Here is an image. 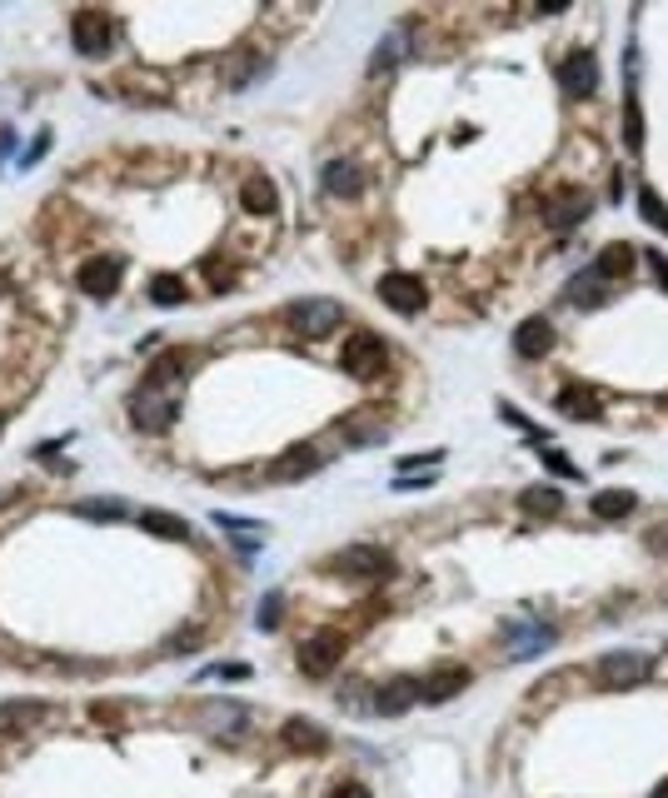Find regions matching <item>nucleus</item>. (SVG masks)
<instances>
[{
  "label": "nucleus",
  "mask_w": 668,
  "mask_h": 798,
  "mask_svg": "<svg viewBox=\"0 0 668 798\" xmlns=\"http://www.w3.org/2000/svg\"><path fill=\"white\" fill-rule=\"evenodd\" d=\"M180 375H185L180 355H165V360H155V365L145 370V380H140L135 395H130V419H135V429L165 434V429L175 424V414H180Z\"/></svg>",
  "instance_id": "1"
},
{
  "label": "nucleus",
  "mask_w": 668,
  "mask_h": 798,
  "mask_svg": "<svg viewBox=\"0 0 668 798\" xmlns=\"http://www.w3.org/2000/svg\"><path fill=\"white\" fill-rule=\"evenodd\" d=\"M325 574L374 584V579H389V574H394V559H389L384 549H374V544H349V549H339L330 564H325Z\"/></svg>",
  "instance_id": "2"
},
{
  "label": "nucleus",
  "mask_w": 668,
  "mask_h": 798,
  "mask_svg": "<svg viewBox=\"0 0 668 798\" xmlns=\"http://www.w3.org/2000/svg\"><path fill=\"white\" fill-rule=\"evenodd\" d=\"M594 679L599 689H639L644 679H654V659L639 649H614L594 664Z\"/></svg>",
  "instance_id": "3"
},
{
  "label": "nucleus",
  "mask_w": 668,
  "mask_h": 798,
  "mask_svg": "<svg viewBox=\"0 0 668 798\" xmlns=\"http://www.w3.org/2000/svg\"><path fill=\"white\" fill-rule=\"evenodd\" d=\"M384 360H389V350H384V340H379L374 330H354V335L344 340V350H339V370H344L349 380H374V375H384Z\"/></svg>",
  "instance_id": "4"
},
{
  "label": "nucleus",
  "mask_w": 668,
  "mask_h": 798,
  "mask_svg": "<svg viewBox=\"0 0 668 798\" xmlns=\"http://www.w3.org/2000/svg\"><path fill=\"white\" fill-rule=\"evenodd\" d=\"M339 320H344V305H339V300H325V295H310V300H295V305H290V330L305 335V340L334 335Z\"/></svg>",
  "instance_id": "5"
},
{
  "label": "nucleus",
  "mask_w": 668,
  "mask_h": 798,
  "mask_svg": "<svg viewBox=\"0 0 668 798\" xmlns=\"http://www.w3.org/2000/svg\"><path fill=\"white\" fill-rule=\"evenodd\" d=\"M344 649H349V639L339 629H320V634H310L300 644V669L310 679H330L334 669H339V659H344Z\"/></svg>",
  "instance_id": "6"
},
{
  "label": "nucleus",
  "mask_w": 668,
  "mask_h": 798,
  "mask_svg": "<svg viewBox=\"0 0 668 798\" xmlns=\"http://www.w3.org/2000/svg\"><path fill=\"white\" fill-rule=\"evenodd\" d=\"M70 40H75V50H80V55L100 60V55H110V45H115V20H110L105 10H75V20H70Z\"/></svg>",
  "instance_id": "7"
},
{
  "label": "nucleus",
  "mask_w": 668,
  "mask_h": 798,
  "mask_svg": "<svg viewBox=\"0 0 668 798\" xmlns=\"http://www.w3.org/2000/svg\"><path fill=\"white\" fill-rule=\"evenodd\" d=\"M250 719H255V714H250L240 699H215V704H205V709H200L205 734H215V739H225V744L245 739V734H250Z\"/></svg>",
  "instance_id": "8"
},
{
  "label": "nucleus",
  "mask_w": 668,
  "mask_h": 798,
  "mask_svg": "<svg viewBox=\"0 0 668 798\" xmlns=\"http://www.w3.org/2000/svg\"><path fill=\"white\" fill-rule=\"evenodd\" d=\"M379 300H384L394 315H419V310L429 305V290H424V280H414V275H404V270H389V275L379 280Z\"/></svg>",
  "instance_id": "9"
},
{
  "label": "nucleus",
  "mask_w": 668,
  "mask_h": 798,
  "mask_svg": "<svg viewBox=\"0 0 668 798\" xmlns=\"http://www.w3.org/2000/svg\"><path fill=\"white\" fill-rule=\"evenodd\" d=\"M559 639H554V629L549 624H539V619H524V624H509V634H504V654L519 664V659H539V654H549Z\"/></svg>",
  "instance_id": "10"
},
{
  "label": "nucleus",
  "mask_w": 668,
  "mask_h": 798,
  "mask_svg": "<svg viewBox=\"0 0 668 798\" xmlns=\"http://www.w3.org/2000/svg\"><path fill=\"white\" fill-rule=\"evenodd\" d=\"M589 210H594V200H589L584 190H569V185H564V190H554V195L544 200V220H549V230H559V235H564V230H574V225H584V220H589Z\"/></svg>",
  "instance_id": "11"
},
{
  "label": "nucleus",
  "mask_w": 668,
  "mask_h": 798,
  "mask_svg": "<svg viewBox=\"0 0 668 798\" xmlns=\"http://www.w3.org/2000/svg\"><path fill=\"white\" fill-rule=\"evenodd\" d=\"M120 275H125V265H120L115 255H95V260L80 265V290H85L90 300H110V295L120 290Z\"/></svg>",
  "instance_id": "12"
},
{
  "label": "nucleus",
  "mask_w": 668,
  "mask_h": 798,
  "mask_svg": "<svg viewBox=\"0 0 668 798\" xmlns=\"http://www.w3.org/2000/svg\"><path fill=\"white\" fill-rule=\"evenodd\" d=\"M320 464H325V454H320L315 444H295V449H285V454L270 464V479H275V484H300V479H310Z\"/></svg>",
  "instance_id": "13"
},
{
  "label": "nucleus",
  "mask_w": 668,
  "mask_h": 798,
  "mask_svg": "<svg viewBox=\"0 0 668 798\" xmlns=\"http://www.w3.org/2000/svg\"><path fill=\"white\" fill-rule=\"evenodd\" d=\"M554 409H559L564 419H574V424H594V419H604V399L594 395L589 385H564L559 399H554Z\"/></svg>",
  "instance_id": "14"
},
{
  "label": "nucleus",
  "mask_w": 668,
  "mask_h": 798,
  "mask_svg": "<svg viewBox=\"0 0 668 798\" xmlns=\"http://www.w3.org/2000/svg\"><path fill=\"white\" fill-rule=\"evenodd\" d=\"M559 80H564V90L569 95H594V85H599V55L594 50H574L569 60H564V70H559Z\"/></svg>",
  "instance_id": "15"
},
{
  "label": "nucleus",
  "mask_w": 668,
  "mask_h": 798,
  "mask_svg": "<svg viewBox=\"0 0 668 798\" xmlns=\"http://www.w3.org/2000/svg\"><path fill=\"white\" fill-rule=\"evenodd\" d=\"M554 340H559L554 325L534 315V320H524V325L514 330V355H519V360H544V355L554 350Z\"/></svg>",
  "instance_id": "16"
},
{
  "label": "nucleus",
  "mask_w": 668,
  "mask_h": 798,
  "mask_svg": "<svg viewBox=\"0 0 668 798\" xmlns=\"http://www.w3.org/2000/svg\"><path fill=\"white\" fill-rule=\"evenodd\" d=\"M374 714H384V719H394V714H404V709H414L419 704V679H389V684H379L374 689Z\"/></svg>",
  "instance_id": "17"
},
{
  "label": "nucleus",
  "mask_w": 668,
  "mask_h": 798,
  "mask_svg": "<svg viewBox=\"0 0 668 798\" xmlns=\"http://www.w3.org/2000/svg\"><path fill=\"white\" fill-rule=\"evenodd\" d=\"M564 295H569V305H579V310H599V305H609L614 285H609V280L589 265V270H579V275H574V285H569Z\"/></svg>",
  "instance_id": "18"
},
{
  "label": "nucleus",
  "mask_w": 668,
  "mask_h": 798,
  "mask_svg": "<svg viewBox=\"0 0 668 798\" xmlns=\"http://www.w3.org/2000/svg\"><path fill=\"white\" fill-rule=\"evenodd\" d=\"M320 185H325V195H334V200H354V195L364 190V170H359V160H330L325 175H320Z\"/></svg>",
  "instance_id": "19"
},
{
  "label": "nucleus",
  "mask_w": 668,
  "mask_h": 798,
  "mask_svg": "<svg viewBox=\"0 0 668 798\" xmlns=\"http://www.w3.org/2000/svg\"><path fill=\"white\" fill-rule=\"evenodd\" d=\"M469 689V669H434L424 684H419V699L424 704H444V699H454V694H464Z\"/></svg>",
  "instance_id": "20"
},
{
  "label": "nucleus",
  "mask_w": 668,
  "mask_h": 798,
  "mask_svg": "<svg viewBox=\"0 0 668 798\" xmlns=\"http://www.w3.org/2000/svg\"><path fill=\"white\" fill-rule=\"evenodd\" d=\"M280 739H285V749H295V754H325V749H330V734H325L315 719H290V724L280 729Z\"/></svg>",
  "instance_id": "21"
},
{
  "label": "nucleus",
  "mask_w": 668,
  "mask_h": 798,
  "mask_svg": "<svg viewBox=\"0 0 668 798\" xmlns=\"http://www.w3.org/2000/svg\"><path fill=\"white\" fill-rule=\"evenodd\" d=\"M624 145H644V110H639V80H634V50H629V90H624Z\"/></svg>",
  "instance_id": "22"
},
{
  "label": "nucleus",
  "mask_w": 668,
  "mask_h": 798,
  "mask_svg": "<svg viewBox=\"0 0 668 798\" xmlns=\"http://www.w3.org/2000/svg\"><path fill=\"white\" fill-rule=\"evenodd\" d=\"M519 509H524L529 519H559V514H564V494H559L554 484H534V489L519 494Z\"/></svg>",
  "instance_id": "23"
},
{
  "label": "nucleus",
  "mask_w": 668,
  "mask_h": 798,
  "mask_svg": "<svg viewBox=\"0 0 668 798\" xmlns=\"http://www.w3.org/2000/svg\"><path fill=\"white\" fill-rule=\"evenodd\" d=\"M50 714V704L45 699H5L0 704V734H10V729H30L35 719H45Z\"/></svg>",
  "instance_id": "24"
},
{
  "label": "nucleus",
  "mask_w": 668,
  "mask_h": 798,
  "mask_svg": "<svg viewBox=\"0 0 668 798\" xmlns=\"http://www.w3.org/2000/svg\"><path fill=\"white\" fill-rule=\"evenodd\" d=\"M240 205H245L250 215H275V210H280V195H275L270 175H250L245 190H240Z\"/></svg>",
  "instance_id": "25"
},
{
  "label": "nucleus",
  "mask_w": 668,
  "mask_h": 798,
  "mask_svg": "<svg viewBox=\"0 0 668 798\" xmlns=\"http://www.w3.org/2000/svg\"><path fill=\"white\" fill-rule=\"evenodd\" d=\"M135 519H140V529L155 534V539H190V524H185L180 514H170V509H140Z\"/></svg>",
  "instance_id": "26"
},
{
  "label": "nucleus",
  "mask_w": 668,
  "mask_h": 798,
  "mask_svg": "<svg viewBox=\"0 0 668 798\" xmlns=\"http://www.w3.org/2000/svg\"><path fill=\"white\" fill-rule=\"evenodd\" d=\"M589 509H594V519H624V514L639 509V499H634L629 489H604V494L589 499Z\"/></svg>",
  "instance_id": "27"
},
{
  "label": "nucleus",
  "mask_w": 668,
  "mask_h": 798,
  "mask_svg": "<svg viewBox=\"0 0 668 798\" xmlns=\"http://www.w3.org/2000/svg\"><path fill=\"white\" fill-rule=\"evenodd\" d=\"M594 270H599L609 285H614V280H629V270H634V250H629V245H609V250L594 260Z\"/></svg>",
  "instance_id": "28"
},
{
  "label": "nucleus",
  "mask_w": 668,
  "mask_h": 798,
  "mask_svg": "<svg viewBox=\"0 0 668 798\" xmlns=\"http://www.w3.org/2000/svg\"><path fill=\"white\" fill-rule=\"evenodd\" d=\"M75 514H80V519H100V524H110V519H130V504H120V499H80V504H75Z\"/></svg>",
  "instance_id": "29"
},
{
  "label": "nucleus",
  "mask_w": 668,
  "mask_h": 798,
  "mask_svg": "<svg viewBox=\"0 0 668 798\" xmlns=\"http://www.w3.org/2000/svg\"><path fill=\"white\" fill-rule=\"evenodd\" d=\"M639 215H644L654 230H664V235H668V205L654 195V190H639Z\"/></svg>",
  "instance_id": "30"
},
{
  "label": "nucleus",
  "mask_w": 668,
  "mask_h": 798,
  "mask_svg": "<svg viewBox=\"0 0 668 798\" xmlns=\"http://www.w3.org/2000/svg\"><path fill=\"white\" fill-rule=\"evenodd\" d=\"M200 679H220V684H245V679H255V669L250 664H210Z\"/></svg>",
  "instance_id": "31"
},
{
  "label": "nucleus",
  "mask_w": 668,
  "mask_h": 798,
  "mask_svg": "<svg viewBox=\"0 0 668 798\" xmlns=\"http://www.w3.org/2000/svg\"><path fill=\"white\" fill-rule=\"evenodd\" d=\"M150 300H155V305H180V300H185V285L170 280V275H160V280L150 285Z\"/></svg>",
  "instance_id": "32"
},
{
  "label": "nucleus",
  "mask_w": 668,
  "mask_h": 798,
  "mask_svg": "<svg viewBox=\"0 0 668 798\" xmlns=\"http://www.w3.org/2000/svg\"><path fill=\"white\" fill-rule=\"evenodd\" d=\"M544 469L559 474V479H579V464L569 454H559V449H544Z\"/></svg>",
  "instance_id": "33"
},
{
  "label": "nucleus",
  "mask_w": 668,
  "mask_h": 798,
  "mask_svg": "<svg viewBox=\"0 0 668 798\" xmlns=\"http://www.w3.org/2000/svg\"><path fill=\"white\" fill-rule=\"evenodd\" d=\"M280 609H285V594H265V604H260V629H275L280 624Z\"/></svg>",
  "instance_id": "34"
},
{
  "label": "nucleus",
  "mask_w": 668,
  "mask_h": 798,
  "mask_svg": "<svg viewBox=\"0 0 668 798\" xmlns=\"http://www.w3.org/2000/svg\"><path fill=\"white\" fill-rule=\"evenodd\" d=\"M399 50H404V35H389V40H384V50L369 60V70H384V65H394V60H399Z\"/></svg>",
  "instance_id": "35"
},
{
  "label": "nucleus",
  "mask_w": 668,
  "mask_h": 798,
  "mask_svg": "<svg viewBox=\"0 0 668 798\" xmlns=\"http://www.w3.org/2000/svg\"><path fill=\"white\" fill-rule=\"evenodd\" d=\"M200 644H205V634H200V629H180V634L170 639V654H195Z\"/></svg>",
  "instance_id": "36"
},
{
  "label": "nucleus",
  "mask_w": 668,
  "mask_h": 798,
  "mask_svg": "<svg viewBox=\"0 0 668 798\" xmlns=\"http://www.w3.org/2000/svg\"><path fill=\"white\" fill-rule=\"evenodd\" d=\"M649 270L659 275V285L668 290V255H659V250H649Z\"/></svg>",
  "instance_id": "37"
},
{
  "label": "nucleus",
  "mask_w": 668,
  "mask_h": 798,
  "mask_svg": "<svg viewBox=\"0 0 668 798\" xmlns=\"http://www.w3.org/2000/svg\"><path fill=\"white\" fill-rule=\"evenodd\" d=\"M330 798H369V789L364 784H339V789H330Z\"/></svg>",
  "instance_id": "38"
},
{
  "label": "nucleus",
  "mask_w": 668,
  "mask_h": 798,
  "mask_svg": "<svg viewBox=\"0 0 668 798\" xmlns=\"http://www.w3.org/2000/svg\"><path fill=\"white\" fill-rule=\"evenodd\" d=\"M45 145H50V135H35V145L25 150V160H20V165H35V160L45 155Z\"/></svg>",
  "instance_id": "39"
},
{
  "label": "nucleus",
  "mask_w": 668,
  "mask_h": 798,
  "mask_svg": "<svg viewBox=\"0 0 668 798\" xmlns=\"http://www.w3.org/2000/svg\"><path fill=\"white\" fill-rule=\"evenodd\" d=\"M434 474H414V479H394V489H429Z\"/></svg>",
  "instance_id": "40"
},
{
  "label": "nucleus",
  "mask_w": 668,
  "mask_h": 798,
  "mask_svg": "<svg viewBox=\"0 0 668 798\" xmlns=\"http://www.w3.org/2000/svg\"><path fill=\"white\" fill-rule=\"evenodd\" d=\"M654 798H668V779H664V784H659V789H654Z\"/></svg>",
  "instance_id": "41"
},
{
  "label": "nucleus",
  "mask_w": 668,
  "mask_h": 798,
  "mask_svg": "<svg viewBox=\"0 0 668 798\" xmlns=\"http://www.w3.org/2000/svg\"><path fill=\"white\" fill-rule=\"evenodd\" d=\"M0 429H5V414H0Z\"/></svg>",
  "instance_id": "42"
}]
</instances>
